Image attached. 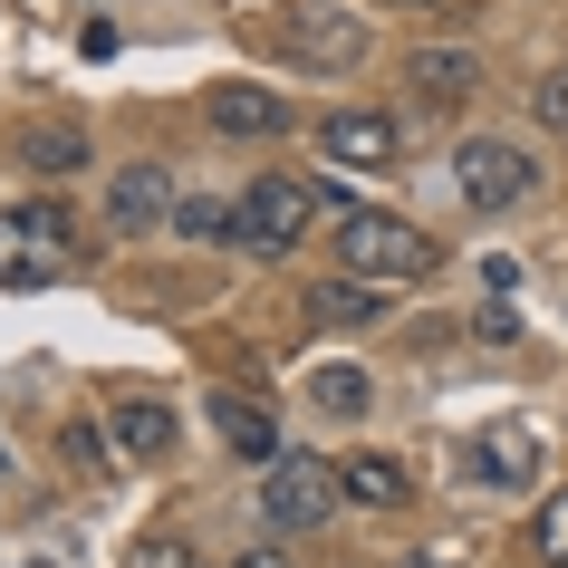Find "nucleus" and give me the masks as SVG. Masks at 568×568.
<instances>
[{
    "label": "nucleus",
    "instance_id": "24",
    "mask_svg": "<svg viewBox=\"0 0 568 568\" xmlns=\"http://www.w3.org/2000/svg\"><path fill=\"white\" fill-rule=\"evenodd\" d=\"M395 568H463V559H395Z\"/></svg>",
    "mask_w": 568,
    "mask_h": 568
},
{
    "label": "nucleus",
    "instance_id": "25",
    "mask_svg": "<svg viewBox=\"0 0 568 568\" xmlns=\"http://www.w3.org/2000/svg\"><path fill=\"white\" fill-rule=\"evenodd\" d=\"M405 10H424V0H405Z\"/></svg>",
    "mask_w": 568,
    "mask_h": 568
},
{
    "label": "nucleus",
    "instance_id": "21",
    "mask_svg": "<svg viewBox=\"0 0 568 568\" xmlns=\"http://www.w3.org/2000/svg\"><path fill=\"white\" fill-rule=\"evenodd\" d=\"M473 337H481V347H510V337H520V308H510V300H491V308L473 318Z\"/></svg>",
    "mask_w": 568,
    "mask_h": 568
},
{
    "label": "nucleus",
    "instance_id": "20",
    "mask_svg": "<svg viewBox=\"0 0 568 568\" xmlns=\"http://www.w3.org/2000/svg\"><path fill=\"white\" fill-rule=\"evenodd\" d=\"M530 116L549 125V135H568V68H549V78L530 88Z\"/></svg>",
    "mask_w": 568,
    "mask_h": 568
},
{
    "label": "nucleus",
    "instance_id": "23",
    "mask_svg": "<svg viewBox=\"0 0 568 568\" xmlns=\"http://www.w3.org/2000/svg\"><path fill=\"white\" fill-rule=\"evenodd\" d=\"M241 568H290V559H280V549H251V559H241Z\"/></svg>",
    "mask_w": 568,
    "mask_h": 568
},
{
    "label": "nucleus",
    "instance_id": "17",
    "mask_svg": "<svg viewBox=\"0 0 568 568\" xmlns=\"http://www.w3.org/2000/svg\"><path fill=\"white\" fill-rule=\"evenodd\" d=\"M20 164H30V174H78V164H88V135H78V125H39L30 145H20Z\"/></svg>",
    "mask_w": 568,
    "mask_h": 568
},
{
    "label": "nucleus",
    "instance_id": "6",
    "mask_svg": "<svg viewBox=\"0 0 568 568\" xmlns=\"http://www.w3.org/2000/svg\"><path fill=\"white\" fill-rule=\"evenodd\" d=\"M280 59H300V68H357L366 59V20H357V10H290V20H280Z\"/></svg>",
    "mask_w": 568,
    "mask_h": 568
},
{
    "label": "nucleus",
    "instance_id": "2",
    "mask_svg": "<svg viewBox=\"0 0 568 568\" xmlns=\"http://www.w3.org/2000/svg\"><path fill=\"white\" fill-rule=\"evenodd\" d=\"M308 222H318V183H300V174H261L251 193H241V251L251 261H290L308 241Z\"/></svg>",
    "mask_w": 568,
    "mask_h": 568
},
{
    "label": "nucleus",
    "instance_id": "9",
    "mask_svg": "<svg viewBox=\"0 0 568 568\" xmlns=\"http://www.w3.org/2000/svg\"><path fill=\"white\" fill-rule=\"evenodd\" d=\"M376 318H386V290H376V280H347V270H337V280L308 290V328H328V337L376 328Z\"/></svg>",
    "mask_w": 568,
    "mask_h": 568
},
{
    "label": "nucleus",
    "instance_id": "13",
    "mask_svg": "<svg viewBox=\"0 0 568 568\" xmlns=\"http://www.w3.org/2000/svg\"><path fill=\"white\" fill-rule=\"evenodd\" d=\"M154 212H174V183H164V164H125V174L106 183V222H116V232H145Z\"/></svg>",
    "mask_w": 568,
    "mask_h": 568
},
{
    "label": "nucleus",
    "instance_id": "15",
    "mask_svg": "<svg viewBox=\"0 0 568 568\" xmlns=\"http://www.w3.org/2000/svg\"><path fill=\"white\" fill-rule=\"evenodd\" d=\"M337 491L366 501V510H405V501H415V481H405L395 453H357V463H337Z\"/></svg>",
    "mask_w": 568,
    "mask_h": 568
},
{
    "label": "nucleus",
    "instance_id": "12",
    "mask_svg": "<svg viewBox=\"0 0 568 568\" xmlns=\"http://www.w3.org/2000/svg\"><path fill=\"white\" fill-rule=\"evenodd\" d=\"M405 78H415L424 106H463V97L481 88V59H473V49H415V59H405Z\"/></svg>",
    "mask_w": 568,
    "mask_h": 568
},
{
    "label": "nucleus",
    "instance_id": "22",
    "mask_svg": "<svg viewBox=\"0 0 568 568\" xmlns=\"http://www.w3.org/2000/svg\"><path fill=\"white\" fill-rule=\"evenodd\" d=\"M125 568H193V559H183V539H135Z\"/></svg>",
    "mask_w": 568,
    "mask_h": 568
},
{
    "label": "nucleus",
    "instance_id": "5",
    "mask_svg": "<svg viewBox=\"0 0 568 568\" xmlns=\"http://www.w3.org/2000/svg\"><path fill=\"white\" fill-rule=\"evenodd\" d=\"M68 270V222L49 203H10L0 212V290H49Z\"/></svg>",
    "mask_w": 568,
    "mask_h": 568
},
{
    "label": "nucleus",
    "instance_id": "1",
    "mask_svg": "<svg viewBox=\"0 0 568 568\" xmlns=\"http://www.w3.org/2000/svg\"><path fill=\"white\" fill-rule=\"evenodd\" d=\"M337 261H347V280H376V290H395V280H424V270H434V241H424L405 212H366V203H347V212H337Z\"/></svg>",
    "mask_w": 568,
    "mask_h": 568
},
{
    "label": "nucleus",
    "instance_id": "4",
    "mask_svg": "<svg viewBox=\"0 0 568 568\" xmlns=\"http://www.w3.org/2000/svg\"><path fill=\"white\" fill-rule=\"evenodd\" d=\"M453 193L473 212H510V203L539 193V164H530V145H510V135H473V145L453 154Z\"/></svg>",
    "mask_w": 568,
    "mask_h": 568
},
{
    "label": "nucleus",
    "instance_id": "18",
    "mask_svg": "<svg viewBox=\"0 0 568 568\" xmlns=\"http://www.w3.org/2000/svg\"><path fill=\"white\" fill-rule=\"evenodd\" d=\"M174 232L183 241H232L241 232V203H212V193H203V203H174Z\"/></svg>",
    "mask_w": 568,
    "mask_h": 568
},
{
    "label": "nucleus",
    "instance_id": "10",
    "mask_svg": "<svg viewBox=\"0 0 568 568\" xmlns=\"http://www.w3.org/2000/svg\"><path fill=\"white\" fill-rule=\"evenodd\" d=\"M212 125H222V135H280V125H290V97L251 88V78H222V88H212Z\"/></svg>",
    "mask_w": 568,
    "mask_h": 568
},
{
    "label": "nucleus",
    "instance_id": "19",
    "mask_svg": "<svg viewBox=\"0 0 568 568\" xmlns=\"http://www.w3.org/2000/svg\"><path fill=\"white\" fill-rule=\"evenodd\" d=\"M530 549L549 568H568V491H549V501H539V520H530Z\"/></svg>",
    "mask_w": 568,
    "mask_h": 568
},
{
    "label": "nucleus",
    "instance_id": "7",
    "mask_svg": "<svg viewBox=\"0 0 568 568\" xmlns=\"http://www.w3.org/2000/svg\"><path fill=\"white\" fill-rule=\"evenodd\" d=\"M395 145H405V135H395L386 106H337V116L318 125V154H328V164H357V174H386Z\"/></svg>",
    "mask_w": 568,
    "mask_h": 568
},
{
    "label": "nucleus",
    "instance_id": "14",
    "mask_svg": "<svg viewBox=\"0 0 568 568\" xmlns=\"http://www.w3.org/2000/svg\"><path fill=\"white\" fill-rule=\"evenodd\" d=\"M212 434H222L241 463H280V424H270L251 395H212Z\"/></svg>",
    "mask_w": 568,
    "mask_h": 568
},
{
    "label": "nucleus",
    "instance_id": "3",
    "mask_svg": "<svg viewBox=\"0 0 568 568\" xmlns=\"http://www.w3.org/2000/svg\"><path fill=\"white\" fill-rule=\"evenodd\" d=\"M337 463H318V453H280L261 473V520L270 530H290V539H308V530H328L337 520Z\"/></svg>",
    "mask_w": 568,
    "mask_h": 568
},
{
    "label": "nucleus",
    "instance_id": "16",
    "mask_svg": "<svg viewBox=\"0 0 568 568\" xmlns=\"http://www.w3.org/2000/svg\"><path fill=\"white\" fill-rule=\"evenodd\" d=\"M308 405H318V415H366L376 386H366V366H318V376H308Z\"/></svg>",
    "mask_w": 568,
    "mask_h": 568
},
{
    "label": "nucleus",
    "instance_id": "8",
    "mask_svg": "<svg viewBox=\"0 0 568 568\" xmlns=\"http://www.w3.org/2000/svg\"><path fill=\"white\" fill-rule=\"evenodd\" d=\"M106 434H116L125 463H154V453H174V405L164 395H116L106 405Z\"/></svg>",
    "mask_w": 568,
    "mask_h": 568
},
{
    "label": "nucleus",
    "instance_id": "11",
    "mask_svg": "<svg viewBox=\"0 0 568 568\" xmlns=\"http://www.w3.org/2000/svg\"><path fill=\"white\" fill-rule=\"evenodd\" d=\"M473 481H491V491H530L539 481V444L520 434V424H491L473 444Z\"/></svg>",
    "mask_w": 568,
    "mask_h": 568
}]
</instances>
